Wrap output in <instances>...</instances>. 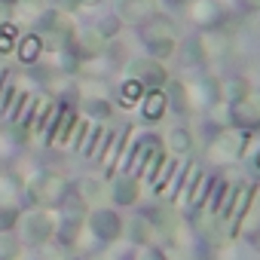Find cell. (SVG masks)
<instances>
[{"instance_id":"6da1fadb","label":"cell","mask_w":260,"mask_h":260,"mask_svg":"<svg viewBox=\"0 0 260 260\" xmlns=\"http://www.w3.org/2000/svg\"><path fill=\"white\" fill-rule=\"evenodd\" d=\"M31 193H34V199L43 202V205H58V202L68 196V184H64V178H58V175H52V172H43V175H37V178L31 181Z\"/></svg>"},{"instance_id":"7a4b0ae2","label":"cell","mask_w":260,"mask_h":260,"mask_svg":"<svg viewBox=\"0 0 260 260\" xmlns=\"http://www.w3.org/2000/svg\"><path fill=\"white\" fill-rule=\"evenodd\" d=\"M251 199H254V187H251V184H245V187H239V193L233 196L230 208L223 211V214H226V220H223V223H226V233H230V236L239 230V220H242V214L248 211Z\"/></svg>"},{"instance_id":"3957f363","label":"cell","mask_w":260,"mask_h":260,"mask_svg":"<svg viewBox=\"0 0 260 260\" xmlns=\"http://www.w3.org/2000/svg\"><path fill=\"white\" fill-rule=\"evenodd\" d=\"M40 31L46 34V43H49V46H61V43L71 37V25H68L61 16H55V13H49V16L40 19Z\"/></svg>"},{"instance_id":"277c9868","label":"cell","mask_w":260,"mask_h":260,"mask_svg":"<svg viewBox=\"0 0 260 260\" xmlns=\"http://www.w3.org/2000/svg\"><path fill=\"white\" fill-rule=\"evenodd\" d=\"M22 230H25V236H28L31 242H46V239L52 236V220H49L46 211H31V214L25 217Z\"/></svg>"},{"instance_id":"5b68a950","label":"cell","mask_w":260,"mask_h":260,"mask_svg":"<svg viewBox=\"0 0 260 260\" xmlns=\"http://www.w3.org/2000/svg\"><path fill=\"white\" fill-rule=\"evenodd\" d=\"M233 119L239 125H260V95H245L242 101H236L233 107Z\"/></svg>"},{"instance_id":"8992f818","label":"cell","mask_w":260,"mask_h":260,"mask_svg":"<svg viewBox=\"0 0 260 260\" xmlns=\"http://www.w3.org/2000/svg\"><path fill=\"white\" fill-rule=\"evenodd\" d=\"M128 71H132L144 86H150V89H159L166 83V71L159 64H153V61H144V58H135L132 64H128Z\"/></svg>"},{"instance_id":"52a82bcc","label":"cell","mask_w":260,"mask_h":260,"mask_svg":"<svg viewBox=\"0 0 260 260\" xmlns=\"http://www.w3.org/2000/svg\"><path fill=\"white\" fill-rule=\"evenodd\" d=\"M116 13L128 22H141L153 16V0H116Z\"/></svg>"},{"instance_id":"ba28073f","label":"cell","mask_w":260,"mask_h":260,"mask_svg":"<svg viewBox=\"0 0 260 260\" xmlns=\"http://www.w3.org/2000/svg\"><path fill=\"white\" fill-rule=\"evenodd\" d=\"M92 230H95V236H101V239H116V236H119V217H116L113 211L101 208V211L92 214Z\"/></svg>"},{"instance_id":"9c48e42d","label":"cell","mask_w":260,"mask_h":260,"mask_svg":"<svg viewBox=\"0 0 260 260\" xmlns=\"http://www.w3.org/2000/svg\"><path fill=\"white\" fill-rule=\"evenodd\" d=\"M113 199H116L119 205L135 202V199H138V184H135L132 178H122V181H116V187H113Z\"/></svg>"},{"instance_id":"30bf717a","label":"cell","mask_w":260,"mask_h":260,"mask_svg":"<svg viewBox=\"0 0 260 260\" xmlns=\"http://www.w3.org/2000/svg\"><path fill=\"white\" fill-rule=\"evenodd\" d=\"M77 46H80V52H86V55H98V52L104 49V37H101L98 31H83Z\"/></svg>"},{"instance_id":"8fae6325","label":"cell","mask_w":260,"mask_h":260,"mask_svg":"<svg viewBox=\"0 0 260 260\" xmlns=\"http://www.w3.org/2000/svg\"><path fill=\"white\" fill-rule=\"evenodd\" d=\"M162 113H166V95L153 89V92H150V98L144 101V116H147V119H159Z\"/></svg>"},{"instance_id":"7c38bea8","label":"cell","mask_w":260,"mask_h":260,"mask_svg":"<svg viewBox=\"0 0 260 260\" xmlns=\"http://www.w3.org/2000/svg\"><path fill=\"white\" fill-rule=\"evenodd\" d=\"M242 144H245V135H239V132H223L220 141H217V150H223L226 156H236V153L242 150Z\"/></svg>"},{"instance_id":"4fadbf2b","label":"cell","mask_w":260,"mask_h":260,"mask_svg":"<svg viewBox=\"0 0 260 260\" xmlns=\"http://www.w3.org/2000/svg\"><path fill=\"white\" fill-rule=\"evenodd\" d=\"M128 236H132L135 242H147V239L153 236V223H150V217H135L132 223H128Z\"/></svg>"},{"instance_id":"5bb4252c","label":"cell","mask_w":260,"mask_h":260,"mask_svg":"<svg viewBox=\"0 0 260 260\" xmlns=\"http://www.w3.org/2000/svg\"><path fill=\"white\" fill-rule=\"evenodd\" d=\"M147 40H175V28L162 19H153L147 28Z\"/></svg>"},{"instance_id":"9a60e30c","label":"cell","mask_w":260,"mask_h":260,"mask_svg":"<svg viewBox=\"0 0 260 260\" xmlns=\"http://www.w3.org/2000/svg\"><path fill=\"white\" fill-rule=\"evenodd\" d=\"M214 16H217V7L211 4V0H199V4L193 7V19H196V22H202V25H211V22H214Z\"/></svg>"},{"instance_id":"2e32d148","label":"cell","mask_w":260,"mask_h":260,"mask_svg":"<svg viewBox=\"0 0 260 260\" xmlns=\"http://www.w3.org/2000/svg\"><path fill=\"white\" fill-rule=\"evenodd\" d=\"M169 147H172L175 153H190L193 141H190V135L184 132V128H175V132L169 135Z\"/></svg>"},{"instance_id":"e0dca14e","label":"cell","mask_w":260,"mask_h":260,"mask_svg":"<svg viewBox=\"0 0 260 260\" xmlns=\"http://www.w3.org/2000/svg\"><path fill=\"white\" fill-rule=\"evenodd\" d=\"M245 95H248V83H245V80H226V83H223V98L242 101Z\"/></svg>"},{"instance_id":"ac0fdd59","label":"cell","mask_w":260,"mask_h":260,"mask_svg":"<svg viewBox=\"0 0 260 260\" xmlns=\"http://www.w3.org/2000/svg\"><path fill=\"white\" fill-rule=\"evenodd\" d=\"M19 55H22V61H34L40 55V37H25L19 43Z\"/></svg>"},{"instance_id":"d6986e66","label":"cell","mask_w":260,"mask_h":260,"mask_svg":"<svg viewBox=\"0 0 260 260\" xmlns=\"http://www.w3.org/2000/svg\"><path fill=\"white\" fill-rule=\"evenodd\" d=\"M150 217H153V223H159V230H162L166 236H172V233H175V226H178V223H175V217H172L166 208H153V211H150Z\"/></svg>"},{"instance_id":"ffe728a7","label":"cell","mask_w":260,"mask_h":260,"mask_svg":"<svg viewBox=\"0 0 260 260\" xmlns=\"http://www.w3.org/2000/svg\"><path fill=\"white\" fill-rule=\"evenodd\" d=\"M141 92H144V83L141 80H128V83H122V104H132V101H138L141 98Z\"/></svg>"},{"instance_id":"44dd1931","label":"cell","mask_w":260,"mask_h":260,"mask_svg":"<svg viewBox=\"0 0 260 260\" xmlns=\"http://www.w3.org/2000/svg\"><path fill=\"white\" fill-rule=\"evenodd\" d=\"M202 55H205L202 40H190V43L184 46V64H199V61H202Z\"/></svg>"},{"instance_id":"7402d4cb","label":"cell","mask_w":260,"mask_h":260,"mask_svg":"<svg viewBox=\"0 0 260 260\" xmlns=\"http://www.w3.org/2000/svg\"><path fill=\"white\" fill-rule=\"evenodd\" d=\"M16 251H19V245L13 236H0V257L10 260V257H16Z\"/></svg>"},{"instance_id":"603a6c76","label":"cell","mask_w":260,"mask_h":260,"mask_svg":"<svg viewBox=\"0 0 260 260\" xmlns=\"http://www.w3.org/2000/svg\"><path fill=\"white\" fill-rule=\"evenodd\" d=\"M147 46H150V52H153V55H159V58H162V55H169V52L175 49V43H172V40H147Z\"/></svg>"},{"instance_id":"cb8c5ba5","label":"cell","mask_w":260,"mask_h":260,"mask_svg":"<svg viewBox=\"0 0 260 260\" xmlns=\"http://www.w3.org/2000/svg\"><path fill=\"white\" fill-rule=\"evenodd\" d=\"M16 49V40H13V28H4L0 31V55H7Z\"/></svg>"},{"instance_id":"d4e9b609","label":"cell","mask_w":260,"mask_h":260,"mask_svg":"<svg viewBox=\"0 0 260 260\" xmlns=\"http://www.w3.org/2000/svg\"><path fill=\"white\" fill-rule=\"evenodd\" d=\"M86 110H89L92 116H101V119L110 116V104H107V101H86Z\"/></svg>"},{"instance_id":"484cf974","label":"cell","mask_w":260,"mask_h":260,"mask_svg":"<svg viewBox=\"0 0 260 260\" xmlns=\"http://www.w3.org/2000/svg\"><path fill=\"white\" fill-rule=\"evenodd\" d=\"M202 46H208L211 52H223L226 49V37H208V40H202Z\"/></svg>"},{"instance_id":"4316f807","label":"cell","mask_w":260,"mask_h":260,"mask_svg":"<svg viewBox=\"0 0 260 260\" xmlns=\"http://www.w3.org/2000/svg\"><path fill=\"white\" fill-rule=\"evenodd\" d=\"M116 31H119V19H107V22L101 25V31H98V34H101V37H113Z\"/></svg>"},{"instance_id":"83f0119b","label":"cell","mask_w":260,"mask_h":260,"mask_svg":"<svg viewBox=\"0 0 260 260\" xmlns=\"http://www.w3.org/2000/svg\"><path fill=\"white\" fill-rule=\"evenodd\" d=\"M16 220V211L13 208H0V226H10Z\"/></svg>"},{"instance_id":"f1b7e54d","label":"cell","mask_w":260,"mask_h":260,"mask_svg":"<svg viewBox=\"0 0 260 260\" xmlns=\"http://www.w3.org/2000/svg\"><path fill=\"white\" fill-rule=\"evenodd\" d=\"M61 64H64V71H74V68H77V55H74V52H64Z\"/></svg>"},{"instance_id":"f546056e","label":"cell","mask_w":260,"mask_h":260,"mask_svg":"<svg viewBox=\"0 0 260 260\" xmlns=\"http://www.w3.org/2000/svg\"><path fill=\"white\" fill-rule=\"evenodd\" d=\"M83 193H86V196H89V199H92V196H95V193H98V184H95V181H92V178H89V181H83Z\"/></svg>"},{"instance_id":"4dcf8cb0","label":"cell","mask_w":260,"mask_h":260,"mask_svg":"<svg viewBox=\"0 0 260 260\" xmlns=\"http://www.w3.org/2000/svg\"><path fill=\"white\" fill-rule=\"evenodd\" d=\"M141 260H166V254L159 251V248H150V251H144V257Z\"/></svg>"},{"instance_id":"1f68e13d","label":"cell","mask_w":260,"mask_h":260,"mask_svg":"<svg viewBox=\"0 0 260 260\" xmlns=\"http://www.w3.org/2000/svg\"><path fill=\"white\" fill-rule=\"evenodd\" d=\"M7 22H10V4L0 0V25H7Z\"/></svg>"},{"instance_id":"d6a6232c","label":"cell","mask_w":260,"mask_h":260,"mask_svg":"<svg viewBox=\"0 0 260 260\" xmlns=\"http://www.w3.org/2000/svg\"><path fill=\"white\" fill-rule=\"evenodd\" d=\"M80 4H83V7H98L101 0H80Z\"/></svg>"},{"instance_id":"836d02e7","label":"cell","mask_w":260,"mask_h":260,"mask_svg":"<svg viewBox=\"0 0 260 260\" xmlns=\"http://www.w3.org/2000/svg\"><path fill=\"white\" fill-rule=\"evenodd\" d=\"M251 242H254V248H257V251H260V230H257V233H254V239H251Z\"/></svg>"},{"instance_id":"e575fe53","label":"cell","mask_w":260,"mask_h":260,"mask_svg":"<svg viewBox=\"0 0 260 260\" xmlns=\"http://www.w3.org/2000/svg\"><path fill=\"white\" fill-rule=\"evenodd\" d=\"M166 4H169V7H181V4H184V0H166Z\"/></svg>"},{"instance_id":"d590c367","label":"cell","mask_w":260,"mask_h":260,"mask_svg":"<svg viewBox=\"0 0 260 260\" xmlns=\"http://www.w3.org/2000/svg\"><path fill=\"white\" fill-rule=\"evenodd\" d=\"M248 4H251V7H260V0H248Z\"/></svg>"},{"instance_id":"8d00e7d4","label":"cell","mask_w":260,"mask_h":260,"mask_svg":"<svg viewBox=\"0 0 260 260\" xmlns=\"http://www.w3.org/2000/svg\"><path fill=\"white\" fill-rule=\"evenodd\" d=\"M257 169H260V153H257Z\"/></svg>"},{"instance_id":"74e56055","label":"cell","mask_w":260,"mask_h":260,"mask_svg":"<svg viewBox=\"0 0 260 260\" xmlns=\"http://www.w3.org/2000/svg\"><path fill=\"white\" fill-rule=\"evenodd\" d=\"M4 4H16V0H4Z\"/></svg>"}]
</instances>
